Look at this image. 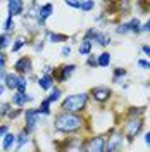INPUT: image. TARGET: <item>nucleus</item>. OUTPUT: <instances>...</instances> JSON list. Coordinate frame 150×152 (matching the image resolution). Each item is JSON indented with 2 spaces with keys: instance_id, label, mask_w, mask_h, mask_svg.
<instances>
[{
  "instance_id": "2f4dec72",
  "label": "nucleus",
  "mask_w": 150,
  "mask_h": 152,
  "mask_svg": "<svg viewBox=\"0 0 150 152\" xmlns=\"http://www.w3.org/2000/svg\"><path fill=\"white\" fill-rule=\"evenodd\" d=\"M9 45H10L9 37H7L5 33H2V35H0V47H2V48H5V47H9Z\"/></svg>"
},
{
  "instance_id": "423d86ee",
  "label": "nucleus",
  "mask_w": 150,
  "mask_h": 152,
  "mask_svg": "<svg viewBox=\"0 0 150 152\" xmlns=\"http://www.w3.org/2000/svg\"><path fill=\"white\" fill-rule=\"evenodd\" d=\"M111 137L107 138V145H105V152H121L126 142V137L122 135V132H114L109 133Z\"/></svg>"
},
{
  "instance_id": "5701e85b",
  "label": "nucleus",
  "mask_w": 150,
  "mask_h": 152,
  "mask_svg": "<svg viewBox=\"0 0 150 152\" xmlns=\"http://www.w3.org/2000/svg\"><path fill=\"white\" fill-rule=\"evenodd\" d=\"M126 75H128V71H126L124 67H116V69H114V75H112V81L114 83H119L121 78H124Z\"/></svg>"
},
{
  "instance_id": "f704fd0d",
  "label": "nucleus",
  "mask_w": 150,
  "mask_h": 152,
  "mask_svg": "<svg viewBox=\"0 0 150 152\" xmlns=\"http://www.w3.org/2000/svg\"><path fill=\"white\" fill-rule=\"evenodd\" d=\"M141 31H143V33H149V31H150V18L141 24Z\"/></svg>"
},
{
  "instance_id": "e433bc0d",
  "label": "nucleus",
  "mask_w": 150,
  "mask_h": 152,
  "mask_svg": "<svg viewBox=\"0 0 150 152\" xmlns=\"http://www.w3.org/2000/svg\"><path fill=\"white\" fill-rule=\"evenodd\" d=\"M60 54H62L64 57L71 56V47H69V45H64V47H62V52H60Z\"/></svg>"
},
{
  "instance_id": "6e6552de",
  "label": "nucleus",
  "mask_w": 150,
  "mask_h": 152,
  "mask_svg": "<svg viewBox=\"0 0 150 152\" xmlns=\"http://www.w3.org/2000/svg\"><path fill=\"white\" fill-rule=\"evenodd\" d=\"M111 95H112V90L109 86H93L92 92H90V97L97 102H100V104H105L111 99Z\"/></svg>"
},
{
  "instance_id": "58836bf2",
  "label": "nucleus",
  "mask_w": 150,
  "mask_h": 152,
  "mask_svg": "<svg viewBox=\"0 0 150 152\" xmlns=\"http://www.w3.org/2000/svg\"><path fill=\"white\" fill-rule=\"evenodd\" d=\"M7 78V73H5V67H0V83H4Z\"/></svg>"
},
{
  "instance_id": "c85d7f7f",
  "label": "nucleus",
  "mask_w": 150,
  "mask_h": 152,
  "mask_svg": "<svg viewBox=\"0 0 150 152\" xmlns=\"http://www.w3.org/2000/svg\"><path fill=\"white\" fill-rule=\"evenodd\" d=\"M116 33H117V35H126V33H130V23L119 24V26L116 28Z\"/></svg>"
},
{
  "instance_id": "f3484780",
  "label": "nucleus",
  "mask_w": 150,
  "mask_h": 152,
  "mask_svg": "<svg viewBox=\"0 0 150 152\" xmlns=\"http://www.w3.org/2000/svg\"><path fill=\"white\" fill-rule=\"evenodd\" d=\"M16 140H17V135L7 133V135L4 137V142H2V147H4V151H10L12 147H16Z\"/></svg>"
},
{
  "instance_id": "c756f323",
  "label": "nucleus",
  "mask_w": 150,
  "mask_h": 152,
  "mask_svg": "<svg viewBox=\"0 0 150 152\" xmlns=\"http://www.w3.org/2000/svg\"><path fill=\"white\" fill-rule=\"evenodd\" d=\"M86 66H90V67H98V61H97L95 54H92V56L86 57Z\"/></svg>"
},
{
  "instance_id": "0eeeda50",
  "label": "nucleus",
  "mask_w": 150,
  "mask_h": 152,
  "mask_svg": "<svg viewBox=\"0 0 150 152\" xmlns=\"http://www.w3.org/2000/svg\"><path fill=\"white\" fill-rule=\"evenodd\" d=\"M40 109H26L24 111V121H26V126H24V132L33 133L38 126V118H40Z\"/></svg>"
},
{
  "instance_id": "ddd939ff",
  "label": "nucleus",
  "mask_w": 150,
  "mask_h": 152,
  "mask_svg": "<svg viewBox=\"0 0 150 152\" xmlns=\"http://www.w3.org/2000/svg\"><path fill=\"white\" fill-rule=\"evenodd\" d=\"M4 85H5V88H9V90H12V92H17L19 75H16V73H7V78H5Z\"/></svg>"
},
{
  "instance_id": "aec40b11",
  "label": "nucleus",
  "mask_w": 150,
  "mask_h": 152,
  "mask_svg": "<svg viewBox=\"0 0 150 152\" xmlns=\"http://www.w3.org/2000/svg\"><path fill=\"white\" fill-rule=\"evenodd\" d=\"M97 61H98V67H107L111 64V61H112V57L109 52H102L100 56L97 57Z\"/></svg>"
},
{
  "instance_id": "f257e3e1",
  "label": "nucleus",
  "mask_w": 150,
  "mask_h": 152,
  "mask_svg": "<svg viewBox=\"0 0 150 152\" xmlns=\"http://www.w3.org/2000/svg\"><path fill=\"white\" fill-rule=\"evenodd\" d=\"M84 118L73 113H60L54 118V128L60 133H76L83 128Z\"/></svg>"
},
{
  "instance_id": "cd10ccee",
  "label": "nucleus",
  "mask_w": 150,
  "mask_h": 152,
  "mask_svg": "<svg viewBox=\"0 0 150 152\" xmlns=\"http://www.w3.org/2000/svg\"><path fill=\"white\" fill-rule=\"evenodd\" d=\"M26 88H28V81L24 76H19V85H17V92L21 94H26Z\"/></svg>"
},
{
  "instance_id": "393cba45",
  "label": "nucleus",
  "mask_w": 150,
  "mask_h": 152,
  "mask_svg": "<svg viewBox=\"0 0 150 152\" xmlns=\"http://www.w3.org/2000/svg\"><path fill=\"white\" fill-rule=\"evenodd\" d=\"M141 114H143V107H130L128 118H141Z\"/></svg>"
},
{
  "instance_id": "4be33fe9",
  "label": "nucleus",
  "mask_w": 150,
  "mask_h": 152,
  "mask_svg": "<svg viewBox=\"0 0 150 152\" xmlns=\"http://www.w3.org/2000/svg\"><path fill=\"white\" fill-rule=\"evenodd\" d=\"M60 95H62V90H60L59 86H54V88L50 90V95H48L47 99H48L50 104H54V102H57V100L60 99Z\"/></svg>"
},
{
  "instance_id": "b1692460",
  "label": "nucleus",
  "mask_w": 150,
  "mask_h": 152,
  "mask_svg": "<svg viewBox=\"0 0 150 152\" xmlns=\"http://www.w3.org/2000/svg\"><path fill=\"white\" fill-rule=\"evenodd\" d=\"M26 43H28V40H26L24 37L16 38V40H14V43H12V52H19L21 47H23V45H26Z\"/></svg>"
},
{
  "instance_id": "412c9836",
  "label": "nucleus",
  "mask_w": 150,
  "mask_h": 152,
  "mask_svg": "<svg viewBox=\"0 0 150 152\" xmlns=\"http://www.w3.org/2000/svg\"><path fill=\"white\" fill-rule=\"evenodd\" d=\"M130 23V33H135V35H138L141 33V23L138 18H133L131 21H128Z\"/></svg>"
},
{
  "instance_id": "20e7f679",
  "label": "nucleus",
  "mask_w": 150,
  "mask_h": 152,
  "mask_svg": "<svg viewBox=\"0 0 150 152\" xmlns=\"http://www.w3.org/2000/svg\"><path fill=\"white\" fill-rule=\"evenodd\" d=\"M83 38L90 40L92 43L98 45V47H109V45H111V37H109L107 33H103V31H98V29H95V28L86 29V33H84V37H83Z\"/></svg>"
},
{
  "instance_id": "72a5a7b5",
  "label": "nucleus",
  "mask_w": 150,
  "mask_h": 152,
  "mask_svg": "<svg viewBox=\"0 0 150 152\" xmlns=\"http://www.w3.org/2000/svg\"><path fill=\"white\" fill-rule=\"evenodd\" d=\"M138 66L143 67V69H150V61H147V59H138Z\"/></svg>"
},
{
  "instance_id": "7c9ffc66",
  "label": "nucleus",
  "mask_w": 150,
  "mask_h": 152,
  "mask_svg": "<svg viewBox=\"0 0 150 152\" xmlns=\"http://www.w3.org/2000/svg\"><path fill=\"white\" fill-rule=\"evenodd\" d=\"M9 113H10V104H7V102L0 104V116H9Z\"/></svg>"
},
{
  "instance_id": "a19ab883",
  "label": "nucleus",
  "mask_w": 150,
  "mask_h": 152,
  "mask_svg": "<svg viewBox=\"0 0 150 152\" xmlns=\"http://www.w3.org/2000/svg\"><path fill=\"white\" fill-rule=\"evenodd\" d=\"M143 138H145V143H147V145L150 147V132L145 133V137H143Z\"/></svg>"
},
{
  "instance_id": "79ce46f5",
  "label": "nucleus",
  "mask_w": 150,
  "mask_h": 152,
  "mask_svg": "<svg viewBox=\"0 0 150 152\" xmlns=\"http://www.w3.org/2000/svg\"><path fill=\"white\" fill-rule=\"evenodd\" d=\"M42 48H43V42H38L36 45H35V50H36V52H40Z\"/></svg>"
},
{
  "instance_id": "473e14b6",
  "label": "nucleus",
  "mask_w": 150,
  "mask_h": 152,
  "mask_svg": "<svg viewBox=\"0 0 150 152\" xmlns=\"http://www.w3.org/2000/svg\"><path fill=\"white\" fill-rule=\"evenodd\" d=\"M66 5L67 7H73V9H81V2H74V0H67Z\"/></svg>"
},
{
  "instance_id": "1a4fd4ad",
  "label": "nucleus",
  "mask_w": 150,
  "mask_h": 152,
  "mask_svg": "<svg viewBox=\"0 0 150 152\" xmlns=\"http://www.w3.org/2000/svg\"><path fill=\"white\" fill-rule=\"evenodd\" d=\"M54 14V5L47 2V4H42L36 10V19H38V24H40V28H43L45 26V23H47V19L50 18Z\"/></svg>"
},
{
  "instance_id": "f8f14e48",
  "label": "nucleus",
  "mask_w": 150,
  "mask_h": 152,
  "mask_svg": "<svg viewBox=\"0 0 150 152\" xmlns=\"http://www.w3.org/2000/svg\"><path fill=\"white\" fill-rule=\"evenodd\" d=\"M7 9H9L10 18L21 16L24 12V2H21V0H10V2H7Z\"/></svg>"
},
{
  "instance_id": "6ab92c4d",
  "label": "nucleus",
  "mask_w": 150,
  "mask_h": 152,
  "mask_svg": "<svg viewBox=\"0 0 150 152\" xmlns=\"http://www.w3.org/2000/svg\"><path fill=\"white\" fill-rule=\"evenodd\" d=\"M29 142V135L26 132H24V130H23V133H19L17 135V140H16V147H14V149H16V151L14 152H17L19 149H23V145H24V143H28Z\"/></svg>"
},
{
  "instance_id": "f03ea898",
  "label": "nucleus",
  "mask_w": 150,
  "mask_h": 152,
  "mask_svg": "<svg viewBox=\"0 0 150 152\" xmlns=\"http://www.w3.org/2000/svg\"><path fill=\"white\" fill-rule=\"evenodd\" d=\"M88 100H90V94H86V92L67 95V97H64V100H62V104H60V109H62V113L79 114L86 109Z\"/></svg>"
},
{
  "instance_id": "2eb2a0df",
  "label": "nucleus",
  "mask_w": 150,
  "mask_h": 152,
  "mask_svg": "<svg viewBox=\"0 0 150 152\" xmlns=\"http://www.w3.org/2000/svg\"><path fill=\"white\" fill-rule=\"evenodd\" d=\"M38 86L42 90H52L54 88V76L43 75L42 78H38Z\"/></svg>"
},
{
  "instance_id": "4c0bfd02",
  "label": "nucleus",
  "mask_w": 150,
  "mask_h": 152,
  "mask_svg": "<svg viewBox=\"0 0 150 152\" xmlns=\"http://www.w3.org/2000/svg\"><path fill=\"white\" fill-rule=\"evenodd\" d=\"M141 52H143V54H145L147 57H150V45L143 43V45H141Z\"/></svg>"
},
{
  "instance_id": "9b49d317",
  "label": "nucleus",
  "mask_w": 150,
  "mask_h": 152,
  "mask_svg": "<svg viewBox=\"0 0 150 152\" xmlns=\"http://www.w3.org/2000/svg\"><path fill=\"white\" fill-rule=\"evenodd\" d=\"M76 71V66L74 64H66V66H60L59 67V73H57V81L59 83H64V81H67L71 76H73V73Z\"/></svg>"
},
{
  "instance_id": "a878e982",
  "label": "nucleus",
  "mask_w": 150,
  "mask_h": 152,
  "mask_svg": "<svg viewBox=\"0 0 150 152\" xmlns=\"http://www.w3.org/2000/svg\"><path fill=\"white\" fill-rule=\"evenodd\" d=\"M93 9H95V2H92V0H83V2H81V9L79 10L90 12V10H93Z\"/></svg>"
},
{
  "instance_id": "a211bd4d",
  "label": "nucleus",
  "mask_w": 150,
  "mask_h": 152,
  "mask_svg": "<svg viewBox=\"0 0 150 152\" xmlns=\"http://www.w3.org/2000/svg\"><path fill=\"white\" fill-rule=\"evenodd\" d=\"M92 48H93V43H92V42H90V40H86V38H83V40H81V43H79V48H78V50H79V54H81V56H92Z\"/></svg>"
},
{
  "instance_id": "c9c22d12",
  "label": "nucleus",
  "mask_w": 150,
  "mask_h": 152,
  "mask_svg": "<svg viewBox=\"0 0 150 152\" xmlns=\"http://www.w3.org/2000/svg\"><path fill=\"white\" fill-rule=\"evenodd\" d=\"M7 133H9V126L7 124H2L0 126V137H5Z\"/></svg>"
},
{
  "instance_id": "bb28decb",
  "label": "nucleus",
  "mask_w": 150,
  "mask_h": 152,
  "mask_svg": "<svg viewBox=\"0 0 150 152\" xmlns=\"http://www.w3.org/2000/svg\"><path fill=\"white\" fill-rule=\"evenodd\" d=\"M4 31H5V35L10 33V31H14V19L10 18V16L5 19V23H4Z\"/></svg>"
},
{
  "instance_id": "9d476101",
  "label": "nucleus",
  "mask_w": 150,
  "mask_h": 152,
  "mask_svg": "<svg viewBox=\"0 0 150 152\" xmlns=\"http://www.w3.org/2000/svg\"><path fill=\"white\" fill-rule=\"evenodd\" d=\"M14 69H16V75H29L31 71H33V62H31V59L29 57H21L16 61V64H14Z\"/></svg>"
},
{
  "instance_id": "37998d69",
  "label": "nucleus",
  "mask_w": 150,
  "mask_h": 152,
  "mask_svg": "<svg viewBox=\"0 0 150 152\" xmlns=\"http://www.w3.org/2000/svg\"><path fill=\"white\" fill-rule=\"evenodd\" d=\"M4 92H5V85H4V83H0V97H2Z\"/></svg>"
},
{
  "instance_id": "4468645a",
  "label": "nucleus",
  "mask_w": 150,
  "mask_h": 152,
  "mask_svg": "<svg viewBox=\"0 0 150 152\" xmlns=\"http://www.w3.org/2000/svg\"><path fill=\"white\" fill-rule=\"evenodd\" d=\"M33 100V97L28 94H21V92H16V94L12 95V104L17 105V107H23V105L26 104V102H31Z\"/></svg>"
},
{
  "instance_id": "ea45409f",
  "label": "nucleus",
  "mask_w": 150,
  "mask_h": 152,
  "mask_svg": "<svg viewBox=\"0 0 150 152\" xmlns=\"http://www.w3.org/2000/svg\"><path fill=\"white\" fill-rule=\"evenodd\" d=\"M4 66H5V56L0 52V67H4Z\"/></svg>"
},
{
  "instance_id": "dca6fc26",
  "label": "nucleus",
  "mask_w": 150,
  "mask_h": 152,
  "mask_svg": "<svg viewBox=\"0 0 150 152\" xmlns=\"http://www.w3.org/2000/svg\"><path fill=\"white\" fill-rule=\"evenodd\" d=\"M47 38L48 42H52V43H64L69 40L67 35H62V33H54V31H47Z\"/></svg>"
},
{
  "instance_id": "7ed1b4c3",
  "label": "nucleus",
  "mask_w": 150,
  "mask_h": 152,
  "mask_svg": "<svg viewBox=\"0 0 150 152\" xmlns=\"http://www.w3.org/2000/svg\"><path fill=\"white\" fill-rule=\"evenodd\" d=\"M143 130V118H128V121L122 126V135L131 142L136 138V135H140Z\"/></svg>"
},
{
  "instance_id": "39448f33",
  "label": "nucleus",
  "mask_w": 150,
  "mask_h": 152,
  "mask_svg": "<svg viewBox=\"0 0 150 152\" xmlns=\"http://www.w3.org/2000/svg\"><path fill=\"white\" fill-rule=\"evenodd\" d=\"M105 145L107 138L103 135H95L83 143V152H105Z\"/></svg>"
}]
</instances>
